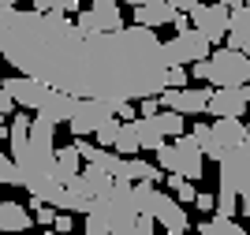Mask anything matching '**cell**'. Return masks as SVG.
<instances>
[{
    "instance_id": "obj_37",
    "label": "cell",
    "mask_w": 250,
    "mask_h": 235,
    "mask_svg": "<svg viewBox=\"0 0 250 235\" xmlns=\"http://www.w3.org/2000/svg\"><path fill=\"white\" fill-rule=\"evenodd\" d=\"M0 4H11V8H15V4H19V0H0Z\"/></svg>"
},
{
    "instance_id": "obj_14",
    "label": "cell",
    "mask_w": 250,
    "mask_h": 235,
    "mask_svg": "<svg viewBox=\"0 0 250 235\" xmlns=\"http://www.w3.org/2000/svg\"><path fill=\"white\" fill-rule=\"evenodd\" d=\"M213 142H217L213 161H220V157L228 153V150H235V146H247V123H243V116H217V123H213Z\"/></svg>"
},
{
    "instance_id": "obj_25",
    "label": "cell",
    "mask_w": 250,
    "mask_h": 235,
    "mask_svg": "<svg viewBox=\"0 0 250 235\" xmlns=\"http://www.w3.org/2000/svg\"><path fill=\"white\" fill-rule=\"evenodd\" d=\"M83 4L86 0H34L38 11H63V15H67V11H79Z\"/></svg>"
},
{
    "instance_id": "obj_34",
    "label": "cell",
    "mask_w": 250,
    "mask_h": 235,
    "mask_svg": "<svg viewBox=\"0 0 250 235\" xmlns=\"http://www.w3.org/2000/svg\"><path fill=\"white\" fill-rule=\"evenodd\" d=\"M172 4H176L179 11H190V8H194V4H202V0H172Z\"/></svg>"
},
{
    "instance_id": "obj_6",
    "label": "cell",
    "mask_w": 250,
    "mask_h": 235,
    "mask_svg": "<svg viewBox=\"0 0 250 235\" xmlns=\"http://www.w3.org/2000/svg\"><path fill=\"white\" fill-rule=\"evenodd\" d=\"M213 52V41L198 30V26H187V30H176V38L165 41V60L168 64H198Z\"/></svg>"
},
{
    "instance_id": "obj_17",
    "label": "cell",
    "mask_w": 250,
    "mask_h": 235,
    "mask_svg": "<svg viewBox=\"0 0 250 235\" xmlns=\"http://www.w3.org/2000/svg\"><path fill=\"white\" fill-rule=\"evenodd\" d=\"M75 105H79V97H75V93H67V90H49V97L42 101V108H38V112H42L45 120H52V123H67V120H71V112H75Z\"/></svg>"
},
{
    "instance_id": "obj_26",
    "label": "cell",
    "mask_w": 250,
    "mask_h": 235,
    "mask_svg": "<svg viewBox=\"0 0 250 235\" xmlns=\"http://www.w3.org/2000/svg\"><path fill=\"white\" fill-rule=\"evenodd\" d=\"M190 134L198 138V146L206 150V157H209V161H213V150H217V142H213V123H209V127H206V123H198V127H194Z\"/></svg>"
},
{
    "instance_id": "obj_20",
    "label": "cell",
    "mask_w": 250,
    "mask_h": 235,
    "mask_svg": "<svg viewBox=\"0 0 250 235\" xmlns=\"http://www.w3.org/2000/svg\"><path fill=\"white\" fill-rule=\"evenodd\" d=\"M112 150H116V153H124V157L142 150V116H135V120H124V123H120Z\"/></svg>"
},
{
    "instance_id": "obj_32",
    "label": "cell",
    "mask_w": 250,
    "mask_h": 235,
    "mask_svg": "<svg viewBox=\"0 0 250 235\" xmlns=\"http://www.w3.org/2000/svg\"><path fill=\"white\" fill-rule=\"evenodd\" d=\"M116 116L120 120H135V101H116Z\"/></svg>"
},
{
    "instance_id": "obj_16",
    "label": "cell",
    "mask_w": 250,
    "mask_h": 235,
    "mask_svg": "<svg viewBox=\"0 0 250 235\" xmlns=\"http://www.w3.org/2000/svg\"><path fill=\"white\" fill-rule=\"evenodd\" d=\"M112 175H120V179H131V183H138V179H153V183H161V175H165V168L161 164H146V161H138L135 153H120L116 157V168Z\"/></svg>"
},
{
    "instance_id": "obj_29",
    "label": "cell",
    "mask_w": 250,
    "mask_h": 235,
    "mask_svg": "<svg viewBox=\"0 0 250 235\" xmlns=\"http://www.w3.org/2000/svg\"><path fill=\"white\" fill-rule=\"evenodd\" d=\"M15 108H19V105H15V97H11V93L4 90V82H0V116H11Z\"/></svg>"
},
{
    "instance_id": "obj_15",
    "label": "cell",
    "mask_w": 250,
    "mask_h": 235,
    "mask_svg": "<svg viewBox=\"0 0 250 235\" xmlns=\"http://www.w3.org/2000/svg\"><path fill=\"white\" fill-rule=\"evenodd\" d=\"M179 8L172 4V0H142V4H135V22H142V26H168V22H176Z\"/></svg>"
},
{
    "instance_id": "obj_19",
    "label": "cell",
    "mask_w": 250,
    "mask_h": 235,
    "mask_svg": "<svg viewBox=\"0 0 250 235\" xmlns=\"http://www.w3.org/2000/svg\"><path fill=\"white\" fill-rule=\"evenodd\" d=\"M34 228V213L19 202H0V232H26Z\"/></svg>"
},
{
    "instance_id": "obj_39",
    "label": "cell",
    "mask_w": 250,
    "mask_h": 235,
    "mask_svg": "<svg viewBox=\"0 0 250 235\" xmlns=\"http://www.w3.org/2000/svg\"><path fill=\"white\" fill-rule=\"evenodd\" d=\"M247 4H250V0H247Z\"/></svg>"
},
{
    "instance_id": "obj_9",
    "label": "cell",
    "mask_w": 250,
    "mask_h": 235,
    "mask_svg": "<svg viewBox=\"0 0 250 235\" xmlns=\"http://www.w3.org/2000/svg\"><path fill=\"white\" fill-rule=\"evenodd\" d=\"M190 19H194V26H198L213 45H220V41L228 38V26H231V8L220 4V0L217 4H206V0H202V4L190 8Z\"/></svg>"
},
{
    "instance_id": "obj_33",
    "label": "cell",
    "mask_w": 250,
    "mask_h": 235,
    "mask_svg": "<svg viewBox=\"0 0 250 235\" xmlns=\"http://www.w3.org/2000/svg\"><path fill=\"white\" fill-rule=\"evenodd\" d=\"M157 108H161V101H157V97H142V105H138V112H142V116H153Z\"/></svg>"
},
{
    "instance_id": "obj_30",
    "label": "cell",
    "mask_w": 250,
    "mask_h": 235,
    "mask_svg": "<svg viewBox=\"0 0 250 235\" xmlns=\"http://www.w3.org/2000/svg\"><path fill=\"white\" fill-rule=\"evenodd\" d=\"M52 228H56V232H71V209H60V213H56V220H52Z\"/></svg>"
},
{
    "instance_id": "obj_3",
    "label": "cell",
    "mask_w": 250,
    "mask_h": 235,
    "mask_svg": "<svg viewBox=\"0 0 250 235\" xmlns=\"http://www.w3.org/2000/svg\"><path fill=\"white\" fill-rule=\"evenodd\" d=\"M190 75L209 86H243L250 82V52L243 49H213L206 60L190 64Z\"/></svg>"
},
{
    "instance_id": "obj_1",
    "label": "cell",
    "mask_w": 250,
    "mask_h": 235,
    "mask_svg": "<svg viewBox=\"0 0 250 235\" xmlns=\"http://www.w3.org/2000/svg\"><path fill=\"white\" fill-rule=\"evenodd\" d=\"M0 60L75 97L142 101L172 86V64L153 26L83 30L63 11L0 4Z\"/></svg>"
},
{
    "instance_id": "obj_11",
    "label": "cell",
    "mask_w": 250,
    "mask_h": 235,
    "mask_svg": "<svg viewBox=\"0 0 250 235\" xmlns=\"http://www.w3.org/2000/svg\"><path fill=\"white\" fill-rule=\"evenodd\" d=\"M250 108V82L243 86H213L209 116H247Z\"/></svg>"
},
{
    "instance_id": "obj_4",
    "label": "cell",
    "mask_w": 250,
    "mask_h": 235,
    "mask_svg": "<svg viewBox=\"0 0 250 235\" xmlns=\"http://www.w3.org/2000/svg\"><path fill=\"white\" fill-rule=\"evenodd\" d=\"M157 164H161L165 172L187 175V179L198 183L202 175H206V150L198 146L194 134H176L172 142H165L157 150Z\"/></svg>"
},
{
    "instance_id": "obj_5",
    "label": "cell",
    "mask_w": 250,
    "mask_h": 235,
    "mask_svg": "<svg viewBox=\"0 0 250 235\" xmlns=\"http://www.w3.org/2000/svg\"><path fill=\"white\" fill-rule=\"evenodd\" d=\"M220 191L239 194V213L250 220V146H235L220 157Z\"/></svg>"
},
{
    "instance_id": "obj_27",
    "label": "cell",
    "mask_w": 250,
    "mask_h": 235,
    "mask_svg": "<svg viewBox=\"0 0 250 235\" xmlns=\"http://www.w3.org/2000/svg\"><path fill=\"white\" fill-rule=\"evenodd\" d=\"M116 131H120V120H116V116H112V120H104L101 127L94 131L97 146H112V142H116Z\"/></svg>"
},
{
    "instance_id": "obj_18",
    "label": "cell",
    "mask_w": 250,
    "mask_h": 235,
    "mask_svg": "<svg viewBox=\"0 0 250 235\" xmlns=\"http://www.w3.org/2000/svg\"><path fill=\"white\" fill-rule=\"evenodd\" d=\"M146 120L149 131H157L161 138H176V134H183V112H176V108H157L153 116H142Z\"/></svg>"
},
{
    "instance_id": "obj_10",
    "label": "cell",
    "mask_w": 250,
    "mask_h": 235,
    "mask_svg": "<svg viewBox=\"0 0 250 235\" xmlns=\"http://www.w3.org/2000/svg\"><path fill=\"white\" fill-rule=\"evenodd\" d=\"M75 22L83 30H120L124 26V11H120V0H90V8H83L75 15Z\"/></svg>"
},
{
    "instance_id": "obj_7",
    "label": "cell",
    "mask_w": 250,
    "mask_h": 235,
    "mask_svg": "<svg viewBox=\"0 0 250 235\" xmlns=\"http://www.w3.org/2000/svg\"><path fill=\"white\" fill-rule=\"evenodd\" d=\"M112 116H116V101H108V97H79L67 127H71V134L79 138V134H94L97 127H101L104 120H112Z\"/></svg>"
},
{
    "instance_id": "obj_13",
    "label": "cell",
    "mask_w": 250,
    "mask_h": 235,
    "mask_svg": "<svg viewBox=\"0 0 250 235\" xmlns=\"http://www.w3.org/2000/svg\"><path fill=\"white\" fill-rule=\"evenodd\" d=\"M153 220L161 228H165L168 235H183L190 228L187 220V209H183V202L172 194H165V191H157V202H153Z\"/></svg>"
},
{
    "instance_id": "obj_35",
    "label": "cell",
    "mask_w": 250,
    "mask_h": 235,
    "mask_svg": "<svg viewBox=\"0 0 250 235\" xmlns=\"http://www.w3.org/2000/svg\"><path fill=\"white\" fill-rule=\"evenodd\" d=\"M220 4H228V8L235 11V8H243V4H247V0H220Z\"/></svg>"
},
{
    "instance_id": "obj_36",
    "label": "cell",
    "mask_w": 250,
    "mask_h": 235,
    "mask_svg": "<svg viewBox=\"0 0 250 235\" xmlns=\"http://www.w3.org/2000/svg\"><path fill=\"white\" fill-rule=\"evenodd\" d=\"M120 4H131V8H135V4H142V0H120Z\"/></svg>"
},
{
    "instance_id": "obj_24",
    "label": "cell",
    "mask_w": 250,
    "mask_h": 235,
    "mask_svg": "<svg viewBox=\"0 0 250 235\" xmlns=\"http://www.w3.org/2000/svg\"><path fill=\"white\" fill-rule=\"evenodd\" d=\"M0 183L4 187H22V175H19V164L11 153H0Z\"/></svg>"
},
{
    "instance_id": "obj_21",
    "label": "cell",
    "mask_w": 250,
    "mask_h": 235,
    "mask_svg": "<svg viewBox=\"0 0 250 235\" xmlns=\"http://www.w3.org/2000/svg\"><path fill=\"white\" fill-rule=\"evenodd\" d=\"M231 49H243L250 52V4L231 11V26H228V38H224Z\"/></svg>"
},
{
    "instance_id": "obj_38",
    "label": "cell",
    "mask_w": 250,
    "mask_h": 235,
    "mask_svg": "<svg viewBox=\"0 0 250 235\" xmlns=\"http://www.w3.org/2000/svg\"><path fill=\"white\" fill-rule=\"evenodd\" d=\"M247 146H250V120H247Z\"/></svg>"
},
{
    "instance_id": "obj_12",
    "label": "cell",
    "mask_w": 250,
    "mask_h": 235,
    "mask_svg": "<svg viewBox=\"0 0 250 235\" xmlns=\"http://www.w3.org/2000/svg\"><path fill=\"white\" fill-rule=\"evenodd\" d=\"M4 90L15 97V105H22V108H34V112H38V108H42V101L49 97L52 86H45L42 79H34V75H22V71H19V75H11V79H4Z\"/></svg>"
},
{
    "instance_id": "obj_8",
    "label": "cell",
    "mask_w": 250,
    "mask_h": 235,
    "mask_svg": "<svg viewBox=\"0 0 250 235\" xmlns=\"http://www.w3.org/2000/svg\"><path fill=\"white\" fill-rule=\"evenodd\" d=\"M209 97H213V86L202 82V86H168V90L157 93V101L165 108H176L183 116H198V112H209Z\"/></svg>"
},
{
    "instance_id": "obj_28",
    "label": "cell",
    "mask_w": 250,
    "mask_h": 235,
    "mask_svg": "<svg viewBox=\"0 0 250 235\" xmlns=\"http://www.w3.org/2000/svg\"><path fill=\"white\" fill-rule=\"evenodd\" d=\"M34 209H38V213H34V220H38V224H52V220H56V205H34Z\"/></svg>"
},
{
    "instance_id": "obj_2",
    "label": "cell",
    "mask_w": 250,
    "mask_h": 235,
    "mask_svg": "<svg viewBox=\"0 0 250 235\" xmlns=\"http://www.w3.org/2000/svg\"><path fill=\"white\" fill-rule=\"evenodd\" d=\"M131 179H120L116 175L112 187L104 194L94 198L90 213H86V232L90 235H149L153 232V216L138 213L135 198H131Z\"/></svg>"
},
{
    "instance_id": "obj_23",
    "label": "cell",
    "mask_w": 250,
    "mask_h": 235,
    "mask_svg": "<svg viewBox=\"0 0 250 235\" xmlns=\"http://www.w3.org/2000/svg\"><path fill=\"white\" fill-rule=\"evenodd\" d=\"M198 232L202 235H243V224H235V216H228V213H217L209 220H202Z\"/></svg>"
},
{
    "instance_id": "obj_31",
    "label": "cell",
    "mask_w": 250,
    "mask_h": 235,
    "mask_svg": "<svg viewBox=\"0 0 250 235\" xmlns=\"http://www.w3.org/2000/svg\"><path fill=\"white\" fill-rule=\"evenodd\" d=\"M194 205H198L202 213H209V209H217V198L209 194V191H198V198H194Z\"/></svg>"
},
{
    "instance_id": "obj_22",
    "label": "cell",
    "mask_w": 250,
    "mask_h": 235,
    "mask_svg": "<svg viewBox=\"0 0 250 235\" xmlns=\"http://www.w3.org/2000/svg\"><path fill=\"white\" fill-rule=\"evenodd\" d=\"M79 164H83V157H79V150H75V142H71V146H63V150H56V168H52V175H56L60 183H71L75 175L83 172Z\"/></svg>"
}]
</instances>
